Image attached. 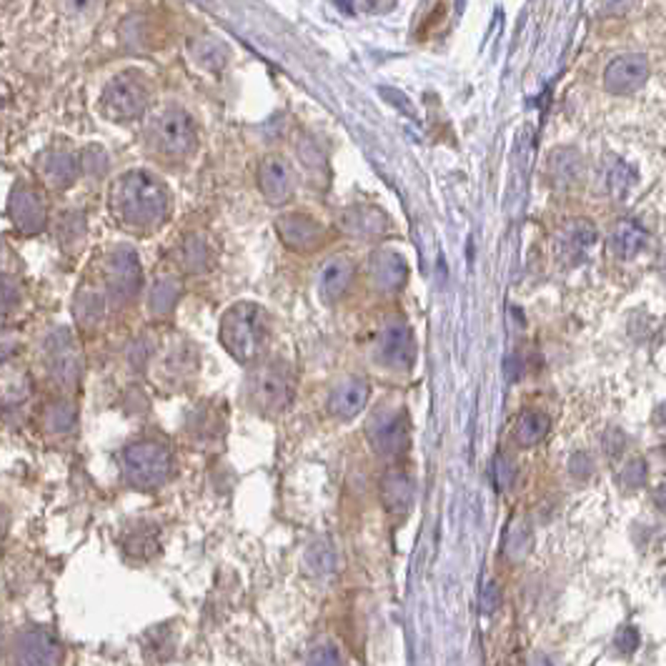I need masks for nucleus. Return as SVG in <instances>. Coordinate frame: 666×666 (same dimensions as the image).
Instances as JSON below:
<instances>
[{"mask_svg": "<svg viewBox=\"0 0 666 666\" xmlns=\"http://www.w3.org/2000/svg\"><path fill=\"white\" fill-rule=\"evenodd\" d=\"M269 313L258 303H236L221 319V344L238 364L258 361L269 346Z\"/></svg>", "mask_w": 666, "mask_h": 666, "instance_id": "f257e3e1", "label": "nucleus"}, {"mask_svg": "<svg viewBox=\"0 0 666 666\" xmlns=\"http://www.w3.org/2000/svg\"><path fill=\"white\" fill-rule=\"evenodd\" d=\"M171 452L156 441L130 443L123 452V471L136 489H156L171 476Z\"/></svg>", "mask_w": 666, "mask_h": 666, "instance_id": "f03ea898", "label": "nucleus"}, {"mask_svg": "<svg viewBox=\"0 0 666 666\" xmlns=\"http://www.w3.org/2000/svg\"><path fill=\"white\" fill-rule=\"evenodd\" d=\"M248 398L253 409L266 416H276L281 411H286L293 401V381H290L289 371L279 364L258 366L248 376Z\"/></svg>", "mask_w": 666, "mask_h": 666, "instance_id": "7ed1b4c3", "label": "nucleus"}, {"mask_svg": "<svg viewBox=\"0 0 666 666\" xmlns=\"http://www.w3.org/2000/svg\"><path fill=\"white\" fill-rule=\"evenodd\" d=\"M368 439L376 453L386 456V459H398L409 449V416L401 406H381V409L371 416L368 423Z\"/></svg>", "mask_w": 666, "mask_h": 666, "instance_id": "20e7f679", "label": "nucleus"}, {"mask_svg": "<svg viewBox=\"0 0 666 666\" xmlns=\"http://www.w3.org/2000/svg\"><path fill=\"white\" fill-rule=\"evenodd\" d=\"M376 358L391 371H409L416 358V344L406 323H386V328L376 338Z\"/></svg>", "mask_w": 666, "mask_h": 666, "instance_id": "39448f33", "label": "nucleus"}, {"mask_svg": "<svg viewBox=\"0 0 666 666\" xmlns=\"http://www.w3.org/2000/svg\"><path fill=\"white\" fill-rule=\"evenodd\" d=\"M61 661H63V649L51 632L35 626L18 636V646H15L18 666H61Z\"/></svg>", "mask_w": 666, "mask_h": 666, "instance_id": "423d86ee", "label": "nucleus"}, {"mask_svg": "<svg viewBox=\"0 0 666 666\" xmlns=\"http://www.w3.org/2000/svg\"><path fill=\"white\" fill-rule=\"evenodd\" d=\"M649 61L644 55H622L614 63H609L604 73V86L614 96H626L644 86L649 78Z\"/></svg>", "mask_w": 666, "mask_h": 666, "instance_id": "0eeeda50", "label": "nucleus"}, {"mask_svg": "<svg viewBox=\"0 0 666 666\" xmlns=\"http://www.w3.org/2000/svg\"><path fill=\"white\" fill-rule=\"evenodd\" d=\"M276 231H279L281 241L286 246L293 248V251H301V253L316 251L323 243V238H326V231H323L321 224L306 214L281 215L276 221Z\"/></svg>", "mask_w": 666, "mask_h": 666, "instance_id": "6e6552de", "label": "nucleus"}, {"mask_svg": "<svg viewBox=\"0 0 666 666\" xmlns=\"http://www.w3.org/2000/svg\"><path fill=\"white\" fill-rule=\"evenodd\" d=\"M258 188L266 195V201L273 205H281L289 201L296 188V178L290 166L281 156H269L258 166Z\"/></svg>", "mask_w": 666, "mask_h": 666, "instance_id": "1a4fd4ad", "label": "nucleus"}, {"mask_svg": "<svg viewBox=\"0 0 666 666\" xmlns=\"http://www.w3.org/2000/svg\"><path fill=\"white\" fill-rule=\"evenodd\" d=\"M156 136H158L163 151L176 153V156L194 151L195 146L194 120H191V116H186L183 110L163 113L161 120H158V128H156Z\"/></svg>", "mask_w": 666, "mask_h": 666, "instance_id": "9d476101", "label": "nucleus"}, {"mask_svg": "<svg viewBox=\"0 0 666 666\" xmlns=\"http://www.w3.org/2000/svg\"><path fill=\"white\" fill-rule=\"evenodd\" d=\"M368 404V384L364 378H344L341 384H336L328 396V411L336 419L348 421L358 416Z\"/></svg>", "mask_w": 666, "mask_h": 666, "instance_id": "9b49d317", "label": "nucleus"}, {"mask_svg": "<svg viewBox=\"0 0 666 666\" xmlns=\"http://www.w3.org/2000/svg\"><path fill=\"white\" fill-rule=\"evenodd\" d=\"M381 501L386 506L388 514H409L411 506L416 501V484H414L409 473L401 471V469L384 473V479H381Z\"/></svg>", "mask_w": 666, "mask_h": 666, "instance_id": "f8f14e48", "label": "nucleus"}, {"mask_svg": "<svg viewBox=\"0 0 666 666\" xmlns=\"http://www.w3.org/2000/svg\"><path fill=\"white\" fill-rule=\"evenodd\" d=\"M596 243V228L589 221H571L557 233V256L564 263H576Z\"/></svg>", "mask_w": 666, "mask_h": 666, "instance_id": "ddd939ff", "label": "nucleus"}, {"mask_svg": "<svg viewBox=\"0 0 666 666\" xmlns=\"http://www.w3.org/2000/svg\"><path fill=\"white\" fill-rule=\"evenodd\" d=\"M354 281V263L346 256L331 258L319 276V293L326 303L338 301Z\"/></svg>", "mask_w": 666, "mask_h": 666, "instance_id": "4468645a", "label": "nucleus"}, {"mask_svg": "<svg viewBox=\"0 0 666 666\" xmlns=\"http://www.w3.org/2000/svg\"><path fill=\"white\" fill-rule=\"evenodd\" d=\"M368 273H371V281L376 283V289L396 290L406 283L409 269H406L404 258L396 256V253L378 251L368 261Z\"/></svg>", "mask_w": 666, "mask_h": 666, "instance_id": "2eb2a0df", "label": "nucleus"}, {"mask_svg": "<svg viewBox=\"0 0 666 666\" xmlns=\"http://www.w3.org/2000/svg\"><path fill=\"white\" fill-rule=\"evenodd\" d=\"M646 243V231L636 221H619L612 231V238H609V246L619 258L629 261L634 258Z\"/></svg>", "mask_w": 666, "mask_h": 666, "instance_id": "dca6fc26", "label": "nucleus"}, {"mask_svg": "<svg viewBox=\"0 0 666 666\" xmlns=\"http://www.w3.org/2000/svg\"><path fill=\"white\" fill-rule=\"evenodd\" d=\"M548 429H551V419L544 411H524L521 419L516 421V443L524 449H531V446H537L547 439Z\"/></svg>", "mask_w": 666, "mask_h": 666, "instance_id": "f3484780", "label": "nucleus"}, {"mask_svg": "<svg viewBox=\"0 0 666 666\" xmlns=\"http://www.w3.org/2000/svg\"><path fill=\"white\" fill-rule=\"evenodd\" d=\"M548 176L557 186H569L581 176V158L576 151L559 148L548 161Z\"/></svg>", "mask_w": 666, "mask_h": 666, "instance_id": "a211bd4d", "label": "nucleus"}, {"mask_svg": "<svg viewBox=\"0 0 666 666\" xmlns=\"http://www.w3.org/2000/svg\"><path fill=\"white\" fill-rule=\"evenodd\" d=\"M606 191L616 198V201H622L626 191L632 188V171H629V166L622 161H609L606 163Z\"/></svg>", "mask_w": 666, "mask_h": 666, "instance_id": "6ab92c4d", "label": "nucleus"}, {"mask_svg": "<svg viewBox=\"0 0 666 666\" xmlns=\"http://www.w3.org/2000/svg\"><path fill=\"white\" fill-rule=\"evenodd\" d=\"M531 548V531L524 521H514L506 534V557L511 561H521Z\"/></svg>", "mask_w": 666, "mask_h": 666, "instance_id": "aec40b11", "label": "nucleus"}, {"mask_svg": "<svg viewBox=\"0 0 666 666\" xmlns=\"http://www.w3.org/2000/svg\"><path fill=\"white\" fill-rule=\"evenodd\" d=\"M306 666H344V659H341L338 646L331 644V642H321L309 652Z\"/></svg>", "mask_w": 666, "mask_h": 666, "instance_id": "412c9836", "label": "nucleus"}, {"mask_svg": "<svg viewBox=\"0 0 666 666\" xmlns=\"http://www.w3.org/2000/svg\"><path fill=\"white\" fill-rule=\"evenodd\" d=\"M156 534H148V528H136L130 531L126 538V551L133 557H148L153 548H156Z\"/></svg>", "mask_w": 666, "mask_h": 666, "instance_id": "4be33fe9", "label": "nucleus"}, {"mask_svg": "<svg viewBox=\"0 0 666 666\" xmlns=\"http://www.w3.org/2000/svg\"><path fill=\"white\" fill-rule=\"evenodd\" d=\"M646 479H649V466H646L644 459H632V461L623 466L622 471V484L623 486H632V489H639V486L646 484Z\"/></svg>", "mask_w": 666, "mask_h": 666, "instance_id": "5701e85b", "label": "nucleus"}, {"mask_svg": "<svg viewBox=\"0 0 666 666\" xmlns=\"http://www.w3.org/2000/svg\"><path fill=\"white\" fill-rule=\"evenodd\" d=\"M514 479H516V469L511 459H506L504 453H499L494 459V481L496 486L506 491V489H511L514 486Z\"/></svg>", "mask_w": 666, "mask_h": 666, "instance_id": "b1692460", "label": "nucleus"}, {"mask_svg": "<svg viewBox=\"0 0 666 666\" xmlns=\"http://www.w3.org/2000/svg\"><path fill=\"white\" fill-rule=\"evenodd\" d=\"M569 471H571V476H576L579 481L589 479L591 471H594V461H591L589 453H584V452L574 453L569 461Z\"/></svg>", "mask_w": 666, "mask_h": 666, "instance_id": "393cba45", "label": "nucleus"}, {"mask_svg": "<svg viewBox=\"0 0 666 666\" xmlns=\"http://www.w3.org/2000/svg\"><path fill=\"white\" fill-rule=\"evenodd\" d=\"M499 606H501V589H499V584L489 581L481 591V612L494 614Z\"/></svg>", "mask_w": 666, "mask_h": 666, "instance_id": "a878e982", "label": "nucleus"}, {"mask_svg": "<svg viewBox=\"0 0 666 666\" xmlns=\"http://www.w3.org/2000/svg\"><path fill=\"white\" fill-rule=\"evenodd\" d=\"M623 443H626V436H623L619 429H609L606 431V436H604V452L606 456H619L623 449Z\"/></svg>", "mask_w": 666, "mask_h": 666, "instance_id": "bb28decb", "label": "nucleus"}, {"mask_svg": "<svg viewBox=\"0 0 666 666\" xmlns=\"http://www.w3.org/2000/svg\"><path fill=\"white\" fill-rule=\"evenodd\" d=\"M616 646H619L622 652H634L636 646H639V634H636L634 626L622 629V634L616 636Z\"/></svg>", "mask_w": 666, "mask_h": 666, "instance_id": "cd10ccee", "label": "nucleus"}, {"mask_svg": "<svg viewBox=\"0 0 666 666\" xmlns=\"http://www.w3.org/2000/svg\"><path fill=\"white\" fill-rule=\"evenodd\" d=\"M0 537H3V527H0Z\"/></svg>", "mask_w": 666, "mask_h": 666, "instance_id": "c85d7f7f", "label": "nucleus"}]
</instances>
